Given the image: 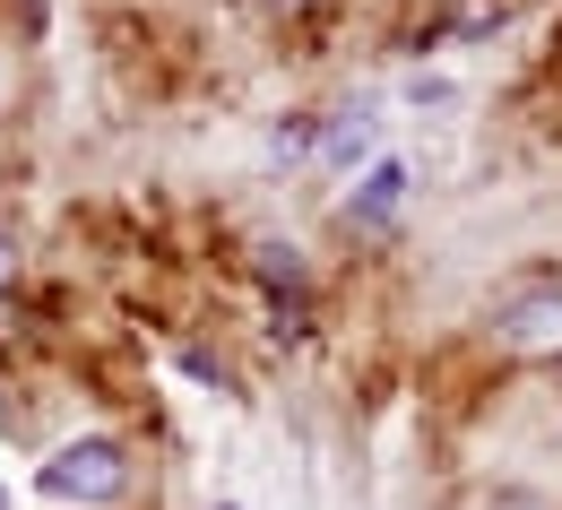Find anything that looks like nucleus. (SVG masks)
Masks as SVG:
<instances>
[{"instance_id":"20e7f679","label":"nucleus","mask_w":562,"mask_h":510,"mask_svg":"<svg viewBox=\"0 0 562 510\" xmlns=\"http://www.w3.org/2000/svg\"><path fill=\"white\" fill-rule=\"evenodd\" d=\"M0 424H9V398H0Z\"/></svg>"},{"instance_id":"f03ea898","label":"nucleus","mask_w":562,"mask_h":510,"mask_svg":"<svg viewBox=\"0 0 562 510\" xmlns=\"http://www.w3.org/2000/svg\"><path fill=\"white\" fill-rule=\"evenodd\" d=\"M398 200H407V165H372V182H363V200H347V217L355 225H381Z\"/></svg>"},{"instance_id":"423d86ee","label":"nucleus","mask_w":562,"mask_h":510,"mask_svg":"<svg viewBox=\"0 0 562 510\" xmlns=\"http://www.w3.org/2000/svg\"><path fill=\"white\" fill-rule=\"evenodd\" d=\"M278 9H303V0H278Z\"/></svg>"},{"instance_id":"f257e3e1","label":"nucleus","mask_w":562,"mask_h":510,"mask_svg":"<svg viewBox=\"0 0 562 510\" xmlns=\"http://www.w3.org/2000/svg\"><path fill=\"white\" fill-rule=\"evenodd\" d=\"M122 485H131V458L113 441H70V450L44 458V494L53 502H113Z\"/></svg>"},{"instance_id":"7ed1b4c3","label":"nucleus","mask_w":562,"mask_h":510,"mask_svg":"<svg viewBox=\"0 0 562 510\" xmlns=\"http://www.w3.org/2000/svg\"><path fill=\"white\" fill-rule=\"evenodd\" d=\"M9 269H18V251H9V242H0V286H9Z\"/></svg>"},{"instance_id":"39448f33","label":"nucleus","mask_w":562,"mask_h":510,"mask_svg":"<svg viewBox=\"0 0 562 510\" xmlns=\"http://www.w3.org/2000/svg\"><path fill=\"white\" fill-rule=\"evenodd\" d=\"M0 510H9V485H0Z\"/></svg>"}]
</instances>
